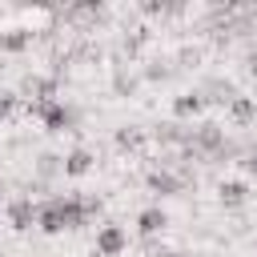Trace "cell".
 Returning <instances> with one entry per match:
<instances>
[{
	"label": "cell",
	"instance_id": "cell-1",
	"mask_svg": "<svg viewBox=\"0 0 257 257\" xmlns=\"http://www.w3.org/2000/svg\"><path fill=\"white\" fill-rule=\"evenodd\" d=\"M28 116L44 124V133H68L76 124V108H68L64 100H44V104H28Z\"/></svg>",
	"mask_w": 257,
	"mask_h": 257
},
{
	"label": "cell",
	"instance_id": "cell-2",
	"mask_svg": "<svg viewBox=\"0 0 257 257\" xmlns=\"http://www.w3.org/2000/svg\"><path fill=\"white\" fill-rule=\"evenodd\" d=\"M56 88H60V76H40V72H28L20 80V92L16 96H28V104H44V100H56Z\"/></svg>",
	"mask_w": 257,
	"mask_h": 257
},
{
	"label": "cell",
	"instance_id": "cell-3",
	"mask_svg": "<svg viewBox=\"0 0 257 257\" xmlns=\"http://www.w3.org/2000/svg\"><path fill=\"white\" fill-rule=\"evenodd\" d=\"M145 185H149L153 193H161V197H181V193L189 189V181H185L181 173H169V169H149V173H145Z\"/></svg>",
	"mask_w": 257,
	"mask_h": 257
},
{
	"label": "cell",
	"instance_id": "cell-4",
	"mask_svg": "<svg viewBox=\"0 0 257 257\" xmlns=\"http://www.w3.org/2000/svg\"><path fill=\"white\" fill-rule=\"evenodd\" d=\"M124 249H128V237H124L120 225H100L96 229V253L100 257H120Z\"/></svg>",
	"mask_w": 257,
	"mask_h": 257
},
{
	"label": "cell",
	"instance_id": "cell-5",
	"mask_svg": "<svg viewBox=\"0 0 257 257\" xmlns=\"http://www.w3.org/2000/svg\"><path fill=\"white\" fill-rule=\"evenodd\" d=\"M209 104H205V92L201 88H193V92H181L177 100H173V120H193V116H201Z\"/></svg>",
	"mask_w": 257,
	"mask_h": 257
},
{
	"label": "cell",
	"instance_id": "cell-6",
	"mask_svg": "<svg viewBox=\"0 0 257 257\" xmlns=\"http://www.w3.org/2000/svg\"><path fill=\"white\" fill-rule=\"evenodd\" d=\"M225 116H229V120H233L237 128H249V124L257 120V100H253V96H241V92H237V96H233V100L225 104Z\"/></svg>",
	"mask_w": 257,
	"mask_h": 257
},
{
	"label": "cell",
	"instance_id": "cell-7",
	"mask_svg": "<svg viewBox=\"0 0 257 257\" xmlns=\"http://www.w3.org/2000/svg\"><path fill=\"white\" fill-rule=\"evenodd\" d=\"M189 133H193V128H185L181 120H161V124L153 128L157 145H169V149H185V145H189Z\"/></svg>",
	"mask_w": 257,
	"mask_h": 257
},
{
	"label": "cell",
	"instance_id": "cell-8",
	"mask_svg": "<svg viewBox=\"0 0 257 257\" xmlns=\"http://www.w3.org/2000/svg\"><path fill=\"white\" fill-rule=\"evenodd\" d=\"M8 221H12L16 233L32 229V225H36V201H32V197H16V201L8 205Z\"/></svg>",
	"mask_w": 257,
	"mask_h": 257
},
{
	"label": "cell",
	"instance_id": "cell-9",
	"mask_svg": "<svg viewBox=\"0 0 257 257\" xmlns=\"http://www.w3.org/2000/svg\"><path fill=\"white\" fill-rule=\"evenodd\" d=\"M165 225H169V213L161 205H149V209L137 213V233L141 237H157V233H165Z\"/></svg>",
	"mask_w": 257,
	"mask_h": 257
},
{
	"label": "cell",
	"instance_id": "cell-10",
	"mask_svg": "<svg viewBox=\"0 0 257 257\" xmlns=\"http://www.w3.org/2000/svg\"><path fill=\"white\" fill-rule=\"evenodd\" d=\"M92 165H96V157L84 145H76L72 153H64V177H84V173H92Z\"/></svg>",
	"mask_w": 257,
	"mask_h": 257
},
{
	"label": "cell",
	"instance_id": "cell-11",
	"mask_svg": "<svg viewBox=\"0 0 257 257\" xmlns=\"http://www.w3.org/2000/svg\"><path fill=\"white\" fill-rule=\"evenodd\" d=\"M32 169H36V181H40V185H48V181L64 177V157H60V153H40Z\"/></svg>",
	"mask_w": 257,
	"mask_h": 257
},
{
	"label": "cell",
	"instance_id": "cell-12",
	"mask_svg": "<svg viewBox=\"0 0 257 257\" xmlns=\"http://www.w3.org/2000/svg\"><path fill=\"white\" fill-rule=\"evenodd\" d=\"M217 201H221L225 209H241V205L249 201V185H245V181H221V185H217Z\"/></svg>",
	"mask_w": 257,
	"mask_h": 257
},
{
	"label": "cell",
	"instance_id": "cell-13",
	"mask_svg": "<svg viewBox=\"0 0 257 257\" xmlns=\"http://www.w3.org/2000/svg\"><path fill=\"white\" fill-rule=\"evenodd\" d=\"M32 44V32L28 28H4L0 32V52H24Z\"/></svg>",
	"mask_w": 257,
	"mask_h": 257
},
{
	"label": "cell",
	"instance_id": "cell-14",
	"mask_svg": "<svg viewBox=\"0 0 257 257\" xmlns=\"http://www.w3.org/2000/svg\"><path fill=\"white\" fill-rule=\"evenodd\" d=\"M145 145V133L141 128H116V149L120 153H137Z\"/></svg>",
	"mask_w": 257,
	"mask_h": 257
},
{
	"label": "cell",
	"instance_id": "cell-15",
	"mask_svg": "<svg viewBox=\"0 0 257 257\" xmlns=\"http://www.w3.org/2000/svg\"><path fill=\"white\" fill-rule=\"evenodd\" d=\"M112 88H116V92H120V96H124V92H133V88H137V76H128V72H124V68H120V72H116V76H112Z\"/></svg>",
	"mask_w": 257,
	"mask_h": 257
},
{
	"label": "cell",
	"instance_id": "cell-16",
	"mask_svg": "<svg viewBox=\"0 0 257 257\" xmlns=\"http://www.w3.org/2000/svg\"><path fill=\"white\" fill-rule=\"evenodd\" d=\"M16 104H20L16 92H0V120H8V116L16 112Z\"/></svg>",
	"mask_w": 257,
	"mask_h": 257
},
{
	"label": "cell",
	"instance_id": "cell-17",
	"mask_svg": "<svg viewBox=\"0 0 257 257\" xmlns=\"http://www.w3.org/2000/svg\"><path fill=\"white\" fill-rule=\"evenodd\" d=\"M145 76H149V80H165V76H169V64H161V60H153V64L145 68Z\"/></svg>",
	"mask_w": 257,
	"mask_h": 257
},
{
	"label": "cell",
	"instance_id": "cell-18",
	"mask_svg": "<svg viewBox=\"0 0 257 257\" xmlns=\"http://www.w3.org/2000/svg\"><path fill=\"white\" fill-rule=\"evenodd\" d=\"M241 169H245L249 177H257V149H245V157H241Z\"/></svg>",
	"mask_w": 257,
	"mask_h": 257
},
{
	"label": "cell",
	"instance_id": "cell-19",
	"mask_svg": "<svg viewBox=\"0 0 257 257\" xmlns=\"http://www.w3.org/2000/svg\"><path fill=\"white\" fill-rule=\"evenodd\" d=\"M197 60H201L197 48H181V64H197Z\"/></svg>",
	"mask_w": 257,
	"mask_h": 257
},
{
	"label": "cell",
	"instance_id": "cell-20",
	"mask_svg": "<svg viewBox=\"0 0 257 257\" xmlns=\"http://www.w3.org/2000/svg\"><path fill=\"white\" fill-rule=\"evenodd\" d=\"M88 257H100V253H96V249H92V253H88Z\"/></svg>",
	"mask_w": 257,
	"mask_h": 257
},
{
	"label": "cell",
	"instance_id": "cell-21",
	"mask_svg": "<svg viewBox=\"0 0 257 257\" xmlns=\"http://www.w3.org/2000/svg\"><path fill=\"white\" fill-rule=\"evenodd\" d=\"M173 257H177V253H173Z\"/></svg>",
	"mask_w": 257,
	"mask_h": 257
}]
</instances>
